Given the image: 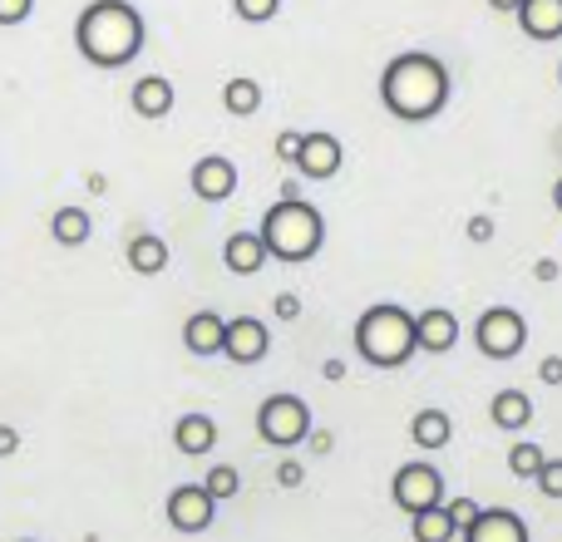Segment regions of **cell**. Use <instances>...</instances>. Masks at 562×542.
Listing matches in <instances>:
<instances>
[{
	"label": "cell",
	"mask_w": 562,
	"mask_h": 542,
	"mask_svg": "<svg viewBox=\"0 0 562 542\" xmlns=\"http://www.w3.org/2000/svg\"><path fill=\"white\" fill-rule=\"evenodd\" d=\"M321 375H326V380H346V360H326V365H321Z\"/></svg>",
	"instance_id": "39"
},
{
	"label": "cell",
	"mask_w": 562,
	"mask_h": 542,
	"mask_svg": "<svg viewBox=\"0 0 562 542\" xmlns=\"http://www.w3.org/2000/svg\"><path fill=\"white\" fill-rule=\"evenodd\" d=\"M281 10V0H233V15L247 20V25H267Z\"/></svg>",
	"instance_id": "27"
},
{
	"label": "cell",
	"mask_w": 562,
	"mask_h": 542,
	"mask_svg": "<svg viewBox=\"0 0 562 542\" xmlns=\"http://www.w3.org/2000/svg\"><path fill=\"white\" fill-rule=\"evenodd\" d=\"M514 20L528 39H538V45L562 39V0H524V5L514 10Z\"/></svg>",
	"instance_id": "14"
},
{
	"label": "cell",
	"mask_w": 562,
	"mask_h": 542,
	"mask_svg": "<svg viewBox=\"0 0 562 542\" xmlns=\"http://www.w3.org/2000/svg\"><path fill=\"white\" fill-rule=\"evenodd\" d=\"M306 449H311V454H330V449H336V434H330V429H316V425H311Z\"/></svg>",
	"instance_id": "36"
},
{
	"label": "cell",
	"mask_w": 562,
	"mask_h": 542,
	"mask_svg": "<svg viewBox=\"0 0 562 542\" xmlns=\"http://www.w3.org/2000/svg\"><path fill=\"white\" fill-rule=\"evenodd\" d=\"M415 346L425 355H445V350L459 346V316L449 306H429L415 316Z\"/></svg>",
	"instance_id": "13"
},
{
	"label": "cell",
	"mask_w": 562,
	"mask_h": 542,
	"mask_svg": "<svg viewBox=\"0 0 562 542\" xmlns=\"http://www.w3.org/2000/svg\"><path fill=\"white\" fill-rule=\"evenodd\" d=\"M173 84H168L164 75H144L134 84V114L138 118H168L173 114Z\"/></svg>",
	"instance_id": "19"
},
{
	"label": "cell",
	"mask_w": 562,
	"mask_h": 542,
	"mask_svg": "<svg viewBox=\"0 0 562 542\" xmlns=\"http://www.w3.org/2000/svg\"><path fill=\"white\" fill-rule=\"evenodd\" d=\"M558 79H562V65H558Z\"/></svg>",
	"instance_id": "42"
},
{
	"label": "cell",
	"mask_w": 562,
	"mask_h": 542,
	"mask_svg": "<svg viewBox=\"0 0 562 542\" xmlns=\"http://www.w3.org/2000/svg\"><path fill=\"white\" fill-rule=\"evenodd\" d=\"M267 350H272V330H267L257 316H233L227 320L223 355L233 360V365H262Z\"/></svg>",
	"instance_id": "10"
},
{
	"label": "cell",
	"mask_w": 562,
	"mask_h": 542,
	"mask_svg": "<svg viewBox=\"0 0 562 542\" xmlns=\"http://www.w3.org/2000/svg\"><path fill=\"white\" fill-rule=\"evenodd\" d=\"M543 464H548L543 444H514V449H508V474H514V478H528V484H533Z\"/></svg>",
	"instance_id": "26"
},
{
	"label": "cell",
	"mask_w": 562,
	"mask_h": 542,
	"mask_svg": "<svg viewBox=\"0 0 562 542\" xmlns=\"http://www.w3.org/2000/svg\"><path fill=\"white\" fill-rule=\"evenodd\" d=\"M390 498H395L400 513H425V508L445 504V474H439L429 459H415V464H400L395 478H390Z\"/></svg>",
	"instance_id": "7"
},
{
	"label": "cell",
	"mask_w": 562,
	"mask_h": 542,
	"mask_svg": "<svg viewBox=\"0 0 562 542\" xmlns=\"http://www.w3.org/2000/svg\"><path fill=\"white\" fill-rule=\"evenodd\" d=\"M148 25L128 0H89L75 20V45L94 69H124L144 55Z\"/></svg>",
	"instance_id": "2"
},
{
	"label": "cell",
	"mask_w": 562,
	"mask_h": 542,
	"mask_svg": "<svg viewBox=\"0 0 562 542\" xmlns=\"http://www.w3.org/2000/svg\"><path fill=\"white\" fill-rule=\"evenodd\" d=\"M168 242L164 237H154V233H134L128 237V267L138 271V276H158V271L168 267Z\"/></svg>",
	"instance_id": "21"
},
{
	"label": "cell",
	"mask_w": 562,
	"mask_h": 542,
	"mask_svg": "<svg viewBox=\"0 0 562 542\" xmlns=\"http://www.w3.org/2000/svg\"><path fill=\"white\" fill-rule=\"evenodd\" d=\"M262 242H267V257H277V262H286V267H301L326 247V217H321V207L306 203V197H281L262 217Z\"/></svg>",
	"instance_id": "3"
},
{
	"label": "cell",
	"mask_w": 562,
	"mask_h": 542,
	"mask_svg": "<svg viewBox=\"0 0 562 542\" xmlns=\"http://www.w3.org/2000/svg\"><path fill=\"white\" fill-rule=\"evenodd\" d=\"M301 478H306V468H301L296 459H281L277 464V484L281 488H301Z\"/></svg>",
	"instance_id": "33"
},
{
	"label": "cell",
	"mask_w": 562,
	"mask_h": 542,
	"mask_svg": "<svg viewBox=\"0 0 562 542\" xmlns=\"http://www.w3.org/2000/svg\"><path fill=\"white\" fill-rule=\"evenodd\" d=\"M449 94H454L449 65L439 55H429V49H405L380 75V104L400 124H429V118H439L449 109Z\"/></svg>",
	"instance_id": "1"
},
{
	"label": "cell",
	"mask_w": 562,
	"mask_h": 542,
	"mask_svg": "<svg viewBox=\"0 0 562 542\" xmlns=\"http://www.w3.org/2000/svg\"><path fill=\"white\" fill-rule=\"evenodd\" d=\"M459 538L464 542H533L528 538V523L514 508H479V518Z\"/></svg>",
	"instance_id": "12"
},
{
	"label": "cell",
	"mask_w": 562,
	"mask_h": 542,
	"mask_svg": "<svg viewBox=\"0 0 562 542\" xmlns=\"http://www.w3.org/2000/svg\"><path fill=\"white\" fill-rule=\"evenodd\" d=\"M30 10H35V0H0V25H20V20H30Z\"/></svg>",
	"instance_id": "32"
},
{
	"label": "cell",
	"mask_w": 562,
	"mask_h": 542,
	"mask_svg": "<svg viewBox=\"0 0 562 542\" xmlns=\"http://www.w3.org/2000/svg\"><path fill=\"white\" fill-rule=\"evenodd\" d=\"M213 518H217V504L203 484H183L168 494V523H173L178 533H207Z\"/></svg>",
	"instance_id": "9"
},
{
	"label": "cell",
	"mask_w": 562,
	"mask_h": 542,
	"mask_svg": "<svg viewBox=\"0 0 562 542\" xmlns=\"http://www.w3.org/2000/svg\"><path fill=\"white\" fill-rule=\"evenodd\" d=\"M533 276H538V281H558L562 267L553 262V257H543V262H533Z\"/></svg>",
	"instance_id": "38"
},
{
	"label": "cell",
	"mask_w": 562,
	"mask_h": 542,
	"mask_svg": "<svg viewBox=\"0 0 562 542\" xmlns=\"http://www.w3.org/2000/svg\"><path fill=\"white\" fill-rule=\"evenodd\" d=\"M488 419H494V429H504V434H518V429L533 425V399H528V389H498L494 399H488Z\"/></svg>",
	"instance_id": "16"
},
{
	"label": "cell",
	"mask_w": 562,
	"mask_h": 542,
	"mask_svg": "<svg viewBox=\"0 0 562 542\" xmlns=\"http://www.w3.org/2000/svg\"><path fill=\"white\" fill-rule=\"evenodd\" d=\"M538 380H543V385H562V355H543L538 360Z\"/></svg>",
	"instance_id": "35"
},
{
	"label": "cell",
	"mask_w": 562,
	"mask_h": 542,
	"mask_svg": "<svg viewBox=\"0 0 562 542\" xmlns=\"http://www.w3.org/2000/svg\"><path fill=\"white\" fill-rule=\"evenodd\" d=\"M445 508H449V518H454V528H459V533H464V528L479 518V504H474V498H449Z\"/></svg>",
	"instance_id": "30"
},
{
	"label": "cell",
	"mask_w": 562,
	"mask_h": 542,
	"mask_svg": "<svg viewBox=\"0 0 562 542\" xmlns=\"http://www.w3.org/2000/svg\"><path fill=\"white\" fill-rule=\"evenodd\" d=\"M223 336H227V320L217 310H193L183 320V346L193 355H223Z\"/></svg>",
	"instance_id": "17"
},
{
	"label": "cell",
	"mask_w": 562,
	"mask_h": 542,
	"mask_svg": "<svg viewBox=\"0 0 562 542\" xmlns=\"http://www.w3.org/2000/svg\"><path fill=\"white\" fill-rule=\"evenodd\" d=\"M15 449H20V434H15L10 425H0V459H10Z\"/></svg>",
	"instance_id": "37"
},
{
	"label": "cell",
	"mask_w": 562,
	"mask_h": 542,
	"mask_svg": "<svg viewBox=\"0 0 562 542\" xmlns=\"http://www.w3.org/2000/svg\"><path fill=\"white\" fill-rule=\"evenodd\" d=\"M533 484H538V494L543 498H562V459H548V464L538 468Z\"/></svg>",
	"instance_id": "28"
},
{
	"label": "cell",
	"mask_w": 562,
	"mask_h": 542,
	"mask_svg": "<svg viewBox=\"0 0 562 542\" xmlns=\"http://www.w3.org/2000/svg\"><path fill=\"white\" fill-rule=\"evenodd\" d=\"M553 207H558V213H562V178H558V183H553Z\"/></svg>",
	"instance_id": "41"
},
{
	"label": "cell",
	"mask_w": 562,
	"mask_h": 542,
	"mask_svg": "<svg viewBox=\"0 0 562 542\" xmlns=\"http://www.w3.org/2000/svg\"><path fill=\"white\" fill-rule=\"evenodd\" d=\"M409 533H415V542H454L459 528H454V518H449V508L435 504V508L409 518Z\"/></svg>",
	"instance_id": "24"
},
{
	"label": "cell",
	"mask_w": 562,
	"mask_h": 542,
	"mask_svg": "<svg viewBox=\"0 0 562 542\" xmlns=\"http://www.w3.org/2000/svg\"><path fill=\"white\" fill-rule=\"evenodd\" d=\"M173 444H178V454H188V459H198V454H213V444H217V425L207 415H183L173 425Z\"/></svg>",
	"instance_id": "20"
},
{
	"label": "cell",
	"mask_w": 562,
	"mask_h": 542,
	"mask_svg": "<svg viewBox=\"0 0 562 542\" xmlns=\"http://www.w3.org/2000/svg\"><path fill=\"white\" fill-rule=\"evenodd\" d=\"M464 233H469V242H474V247H488V242H494L498 227H494V217H488V213H474V217H469Z\"/></svg>",
	"instance_id": "29"
},
{
	"label": "cell",
	"mask_w": 562,
	"mask_h": 542,
	"mask_svg": "<svg viewBox=\"0 0 562 542\" xmlns=\"http://www.w3.org/2000/svg\"><path fill=\"white\" fill-rule=\"evenodd\" d=\"M272 257H267V242H262V233H233L223 242V267L233 271V276H257Z\"/></svg>",
	"instance_id": "15"
},
{
	"label": "cell",
	"mask_w": 562,
	"mask_h": 542,
	"mask_svg": "<svg viewBox=\"0 0 562 542\" xmlns=\"http://www.w3.org/2000/svg\"><path fill=\"white\" fill-rule=\"evenodd\" d=\"M474 346L488 360H514L528 346V320L514 306H484L474 320Z\"/></svg>",
	"instance_id": "6"
},
{
	"label": "cell",
	"mask_w": 562,
	"mask_h": 542,
	"mask_svg": "<svg viewBox=\"0 0 562 542\" xmlns=\"http://www.w3.org/2000/svg\"><path fill=\"white\" fill-rule=\"evenodd\" d=\"M356 355L370 370H400L409 355H419L415 346V316L395 301H380V306L360 310L356 320Z\"/></svg>",
	"instance_id": "4"
},
{
	"label": "cell",
	"mask_w": 562,
	"mask_h": 542,
	"mask_svg": "<svg viewBox=\"0 0 562 542\" xmlns=\"http://www.w3.org/2000/svg\"><path fill=\"white\" fill-rule=\"evenodd\" d=\"M188 183H193V197H203V203H227L237 193V168H233V158L207 154L193 163Z\"/></svg>",
	"instance_id": "11"
},
{
	"label": "cell",
	"mask_w": 562,
	"mask_h": 542,
	"mask_svg": "<svg viewBox=\"0 0 562 542\" xmlns=\"http://www.w3.org/2000/svg\"><path fill=\"white\" fill-rule=\"evenodd\" d=\"M301 138H306V128H286V134H277V158L281 163H296Z\"/></svg>",
	"instance_id": "31"
},
{
	"label": "cell",
	"mask_w": 562,
	"mask_h": 542,
	"mask_svg": "<svg viewBox=\"0 0 562 542\" xmlns=\"http://www.w3.org/2000/svg\"><path fill=\"white\" fill-rule=\"evenodd\" d=\"M203 488L213 494V504H227V498L243 494V474H237L233 464H213L207 468V478H203Z\"/></svg>",
	"instance_id": "25"
},
{
	"label": "cell",
	"mask_w": 562,
	"mask_h": 542,
	"mask_svg": "<svg viewBox=\"0 0 562 542\" xmlns=\"http://www.w3.org/2000/svg\"><path fill=\"white\" fill-rule=\"evenodd\" d=\"M272 310H277V320H296L301 316V296L296 291H281V296L272 301Z\"/></svg>",
	"instance_id": "34"
},
{
	"label": "cell",
	"mask_w": 562,
	"mask_h": 542,
	"mask_svg": "<svg viewBox=\"0 0 562 542\" xmlns=\"http://www.w3.org/2000/svg\"><path fill=\"white\" fill-rule=\"evenodd\" d=\"M340 163H346V148H340V138L330 134V128H306V138H301V154H296V173L311 178V183H326V178L340 173Z\"/></svg>",
	"instance_id": "8"
},
{
	"label": "cell",
	"mask_w": 562,
	"mask_h": 542,
	"mask_svg": "<svg viewBox=\"0 0 562 542\" xmlns=\"http://www.w3.org/2000/svg\"><path fill=\"white\" fill-rule=\"evenodd\" d=\"M223 109L233 118H252L257 109H262V84H257V79H247V75L227 79V84H223Z\"/></svg>",
	"instance_id": "23"
},
{
	"label": "cell",
	"mask_w": 562,
	"mask_h": 542,
	"mask_svg": "<svg viewBox=\"0 0 562 542\" xmlns=\"http://www.w3.org/2000/svg\"><path fill=\"white\" fill-rule=\"evenodd\" d=\"M89 233H94V217H89L85 207H59V213L49 217V237H55V247H85Z\"/></svg>",
	"instance_id": "22"
},
{
	"label": "cell",
	"mask_w": 562,
	"mask_h": 542,
	"mask_svg": "<svg viewBox=\"0 0 562 542\" xmlns=\"http://www.w3.org/2000/svg\"><path fill=\"white\" fill-rule=\"evenodd\" d=\"M257 434H262V444L272 449H291V444H306L311 434V405L301 395H267L262 405H257Z\"/></svg>",
	"instance_id": "5"
},
{
	"label": "cell",
	"mask_w": 562,
	"mask_h": 542,
	"mask_svg": "<svg viewBox=\"0 0 562 542\" xmlns=\"http://www.w3.org/2000/svg\"><path fill=\"white\" fill-rule=\"evenodd\" d=\"M25 542H30V538H25Z\"/></svg>",
	"instance_id": "43"
},
{
	"label": "cell",
	"mask_w": 562,
	"mask_h": 542,
	"mask_svg": "<svg viewBox=\"0 0 562 542\" xmlns=\"http://www.w3.org/2000/svg\"><path fill=\"white\" fill-rule=\"evenodd\" d=\"M518 5H524V0H488V10H498V15H514Z\"/></svg>",
	"instance_id": "40"
},
{
	"label": "cell",
	"mask_w": 562,
	"mask_h": 542,
	"mask_svg": "<svg viewBox=\"0 0 562 542\" xmlns=\"http://www.w3.org/2000/svg\"><path fill=\"white\" fill-rule=\"evenodd\" d=\"M409 439H415L425 454L449 449V439H454V419H449L439 405H425V409H415V419H409Z\"/></svg>",
	"instance_id": "18"
}]
</instances>
